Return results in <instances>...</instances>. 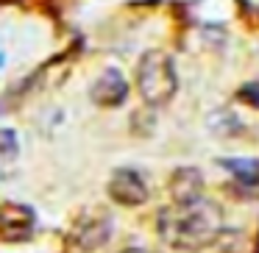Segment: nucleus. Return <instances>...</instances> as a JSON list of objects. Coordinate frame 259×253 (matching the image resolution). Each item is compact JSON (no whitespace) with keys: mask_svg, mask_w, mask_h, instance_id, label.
I'll use <instances>...</instances> for the list:
<instances>
[{"mask_svg":"<svg viewBox=\"0 0 259 253\" xmlns=\"http://www.w3.org/2000/svg\"><path fill=\"white\" fill-rule=\"evenodd\" d=\"M176 86H179V78H176L170 56L162 50H148L137 64V89L142 100L151 106H162L176 95Z\"/></svg>","mask_w":259,"mask_h":253,"instance_id":"nucleus-2","label":"nucleus"},{"mask_svg":"<svg viewBox=\"0 0 259 253\" xmlns=\"http://www.w3.org/2000/svg\"><path fill=\"white\" fill-rule=\"evenodd\" d=\"M109 236H112V220H109V214H101V212L81 214V217L75 220L73 231H70V242H73V247L81 253L101 250L109 242Z\"/></svg>","mask_w":259,"mask_h":253,"instance_id":"nucleus-3","label":"nucleus"},{"mask_svg":"<svg viewBox=\"0 0 259 253\" xmlns=\"http://www.w3.org/2000/svg\"><path fill=\"white\" fill-rule=\"evenodd\" d=\"M123 253H151V250H145V247H128V250H123Z\"/></svg>","mask_w":259,"mask_h":253,"instance_id":"nucleus-11","label":"nucleus"},{"mask_svg":"<svg viewBox=\"0 0 259 253\" xmlns=\"http://www.w3.org/2000/svg\"><path fill=\"white\" fill-rule=\"evenodd\" d=\"M148 184L134 170H114L109 178V197L120 206H142L148 200Z\"/></svg>","mask_w":259,"mask_h":253,"instance_id":"nucleus-4","label":"nucleus"},{"mask_svg":"<svg viewBox=\"0 0 259 253\" xmlns=\"http://www.w3.org/2000/svg\"><path fill=\"white\" fill-rule=\"evenodd\" d=\"M223 167L229 170L242 186H259V162L256 159H226Z\"/></svg>","mask_w":259,"mask_h":253,"instance_id":"nucleus-8","label":"nucleus"},{"mask_svg":"<svg viewBox=\"0 0 259 253\" xmlns=\"http://www.w3.org/2000/svg\"><path fill=\"white\" fill-rule=\"evenodd\" d=\"M240 100H245V103H251V106L259 109V81L242 86V89H240Z\"/></svg>","mask_w":259,"mask_h":253,"instance_id":"nucleus-10","label":"nucleus"},{"mask_svg":"<svg viewBox=\"0 0 259 253\" xmlns=\"http://www.w3.org/2000/svg\"><path fill=\"white\" fill-rule=\"evenodd\" d=\"M201 186H203V178L195 167H181L170 178V195L179 206H187V203L201 200Z\"/></svg>","mask_w":259,"mask_h":253,"instance_id":"nucleus-7","label":"nucleus"},{"mask_svg":"<svg viewBox=\"0 0 259 253\" xmlns=\"http://www.w3.org/2000/svg\"><path fill=\"white\" fill-rule=\"evenodd\" d=\"M223 234V212L218 203L195 200L159 214V236L179 250H201Z\"/></svg>","mask_w":259,"mask_h":253,"instance_id":"nucleus-1","label":"nucleus"},{"mask_svg":"<svg viewBox=\"0 0 259 253\" xmlns=\"http://www.w3.org/2000/svg\"><path fill=\"white\" fill-rule=\"evenodd\" d=\"M0 153L6 162H12L17 156V142H14V134L12 131H0Z\"/></svg>","mask_w":259,"mask_h":253,"instance_id":"nucleus-9","label":"nucleus"},{"mask_svg":"<svg viewBox=\"0 0 259 253\" xmlns=\"http://www.w3.org/2000/svg\"><path fill=\"white\" fill-rule=\"evenodd\" d=\"M128 95V84L117 70H106L92 86V100L101 106H120Z\"/></svg>","mask_w":259,"mask_h":253,"instance_id":"nucleus-6","label":"nucleus"},{"mask_svg":"<svg viewBox=\"0 0 259 253\" xmlns=\"http://www.w3.org/2000/svg\"><path fill=\"white\" fill-rule=\"evenodd\" d=\"M34 231V212L23 203L0 206V236L3 239H28Z\"/></svg>","mask_w":259,"mask_h":253,"instance_id":"nucleus-5","label":"nucleus"}]
</instances>
